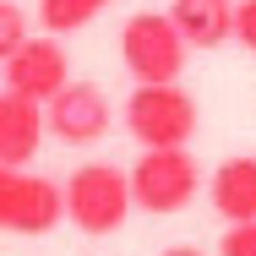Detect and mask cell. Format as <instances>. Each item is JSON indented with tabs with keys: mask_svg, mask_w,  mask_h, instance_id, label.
<instances>
[{
	"mask_svg": "<svg viewBox=\"0 0 256 256\" xmlns=\"http://www.w3.org/2000/svg\"><path fill=\"white\" fill-rule=\"evenodd\" d=\"M126 131L142 148H186L196 136V98L180 82H136L126 98Z\"/></svg>",
	"mask_w": 256,
	"mask_h": 256,
	"instance_id": "obj_1",
	"label": "cell"
},
{
	"mask_svg": "<svg viewBox=\"0 0 256 256\" xmlns=\"http://www.w3.org/2000/svg\"><path fill=\"white\" fill-rule=\"evenodd\" d=\"M131 174H120L114 164H82L71 169L66 180V218L82 229V234H114L126 218H131Z\"/></svg>",
	"mask_w": 256,
	"mask_h": 256,
	"instance_id": "obj_2",
	"label": "cell"
},
{
	"mask_svg": "<svg viewBox=\"0 0 256 256\" xmlns=\"http://www.w3.org/2000/svg\"><path fill=\"white\" fill-rule=\"evenodd\" d=\"M186 54H191V44L169 11H136L120 28V60L136 82H180Z\"/></svg>",
	"mask_w": 256,
	"mask_h": 256,
	"instance_id": "obj_3",
	"label": "cell"
},
{
	"mask_svg": "<svg viewBox=\"0 0 256 256\" xmlns=\"http://www.w3.org/2000/svg\"><path fill=\"white\" fill-rule=\"evenodd\" d=\"M196 191H202V169L186 148H142L136 169H131V196L142 212L169 218L196 202Z\"/></svg>",
	"mask_w": 256,
	"mask_h": 256,
	"instance_id": "obj_4",
	"label": "cell"
},
{
	"mask_svg": "<svg viewBox=\"0 0 256 256\" xmlns=\"http://www.w3.org/2000/svg\"><path fill=\"white\" fill-rule=\"evenodd\" d=\"M66 218V186L28 174V164H0V229L6 234H50Z\"/></svg>",
	"mask_w": 256,
	"mask_h": 256,
	"instance_id": "obj_5",
	"label": "cell"
},
{
	"mask_svg": "<svg viewBox=\"0 0 256 256\" xmlns=\"http://www.w3.org/2000/svg\"><path fill=\"white\" fill-rule=\"evenodd\" d=\"M44 120H50V136H60L66 148H93V142L109 136L114 109H109L98 82H66V88L44 104Z\"/></svg>",
	"mask_w": 256,
	"mask_h": 256,
	"instance_id": "obj_6",
	"label": "cell"
},
{
	"mask_svg": "<svg viewBox=\"0 0 256 256\" xmlns=\"http://www.w3.org/2000/svg\"><path fill=\"white\" fill-rule=\"evenodd\" d=\"M6 88H16V93H28V98L50 104L66 82H71V54L60 44V33H33L22 50L6 60Z\"/></svg>",
	"mask_w": 256,
	"mask_h": 256,
	"instance_id": "obj_7",
	"label": "cell"
},
{
	"mask_svg": "<svg viewBox=\"0 0 256 256\" xmlns=\"http://www.w3.org/2000/svg\"><path fill=\"white\" fill-rule=\"evenodd\" d=\"M50 120H44V104L6 88L0 93V164H28L38 158V142H44Z\"/></svg>",
	"mask_w": 256,
	"mask_h": 256,
	"instance_id": "obj_8",
	"label": "cell"
},
{
	"mask_svg": "<svg viewBox=\"0 0 256 256\" xmlns=\"http://www.w3.org/2000/svg\"><path fill=\"white\" fill-rule=\"evenodd\" d=\"M234 6L240 0H174L169 16H174V28L186 33L191 50H218V44L234 38Z\"/></svg>",
	"mask_w": 256,
	"mask_h": 256,
	"instance_id": "obj_9",
	"label": "cell"
},
{
	"mask_svg": "<svg viewBox=\"0 0 256 256\" xmlns=\"http://www.w3.org/2000/svg\"><path fill=\"white\" fill-rule=\"evenodd\" d=\"M207 196L229 224H251L256 218V158H246V153L224 158L212 169V180H207Z\"/></svg>",
	"mask_w": 256,
	"mask_h": 256,
	"instance_id": "obj_10",
	"label": "cell"
},
{
	"mask_svg": "<svg viewBox=\"0 0 256 256\" xmlns=\"http://www.w3.org/2000/svg\"><path fill=\"white\" fill-rule=\"evenodd\" d=\"M114 0H38V28L44 33H76V28H88L98 11H109Z\"/></svg>",
	"mask_w": 256,
	"mask_h": 256,
	"instance_id": "obj_11",
	"label": "cell"
},
{
	"mask_svg": "<svg viewBox=\"0 0 256 256\" xmlns=\"http://www.w3.org/2000/svg\"><path fill=\"white\" fill-rule=\"evenodd\" d=\"M28 38H33V33H28V11H22L16 0H0V66L22 50Z\"/></svg>",
	"mask_w": 256,
	"mask_h": 256,
	"instance_id": "obj_12",
	"label": "cell"
},
{
	"mask_svg": "<svg viewBox=\"0 0 256 256\" xmlns=\"http://www.w3.org/2000/svg\"><path fill=\"white\" fill-rule=\"evenodd\" d=\"M218 256H256V218L251 224H229L224 240H218Z\"/></svg>",
	"mask_w": 256,
	"mask_h": 256,
	"instance_id": "obj_13",
	"label": "cell"
},
{
	"mask_svg": "<svg viewBox=\"0 0 256 256\" xmlns=\"http://www.w3.org/2000/svg\"><path fill=\"white\" fill-rule=\"evenodd\" d=\"M234 38L246 50H256V0H240L234 6Z\"/></svg>",
	"mask_w": 256,
	"mask_h": 256,
	"instance_id": "obj_14",
	"label": "cell"
},
{
	"mask_svg": "<svg viewBox=\"0 0 256 256\" xmlns=\"http://www.w3.org/2000/svg\"><path fill=\"white\" fill-rule=\"evenodd\" d=\"M164 256H202V251H196V246H169Z\"/></svg>",
	"mask_w": 256,
	"mask_h": 256,
	"instance_id": "obj_15",
	"label": "cell"
}]
</instances>
